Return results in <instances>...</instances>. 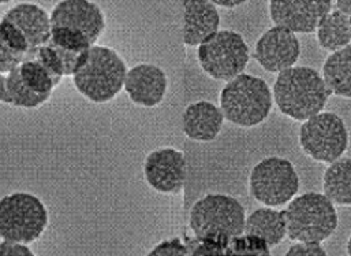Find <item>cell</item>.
<instances>
[{
    "mask_svg": "<svg viewBox=\"0 0 351 256\" xmlns=\"http://www.w3.org/2000/svg\"><path fill=\"white\" fill-rule=\"evenodd\" d=\"M3 18L14 23L23 33L30 51L47 44L51 38V16L37 4L19 3L10 8Z\"/></svg>",
    "mask_w": 351,
    "mask_h": 256,
    "instance_id": "cell-17",
    "label": "cell"
},
{
    "mask_svg": "<svg viewBox=\"0 0 351 256\" xmlns=\"http://www.w3.org/2000/svg\"><path fill=\"white\" fill-rule=\"evenodd\" d=\"M223 122L224 115L221 110L206 100L189 104L182 117L186 137L199 143L213 141L221 132Z\"/></svg>",
    "mask_w": 351,
    "mask_h": 256,
    "instance_id": "cell-16",
    "label": "cell"
},
{
    "mask_svg": "<svg viewBox=\"0 0 351 256\" xmlns=\"http://www.w3.org/2000/svg\"><path fill=\"white\" fill-rule=\"evenodd\" d=\"M215 5H220V7H224V8H234V7H238L243 3H246L247 0H210Z\"/></svg>",
    "mask_w": 351,
    "mask_h": 256,
    "instance_id": "cell-32",
    "label": "cell"
},
{
    "mask_svg": "<svg viewBox=\"0 0 351 256\" xmlns=\"http://www.w3.org/2000/svg\"><path fill=\"white\" fill-rule=\"evenodd\" d=\"M169 88L166 73L156 65L140 63L128 70L125 86L129 99L145 108H154L162 104Z\"/></svg>",
    "mask_w": 351,
    "mask_h": 256,
    "instance_id": "cell-14",
    "label": "cell"
},
{
    "mask_svg": "<svg viewBox=\"0 0 351 256\" xmlns=\"http://www.w3.org/2000/svg\"><path fill=\"white\" fill-rule=\"evenodd\" d=\"M30 56L34 58L51 74L56 85L60 84V81L64 78V69L63 62L53 45L49 43L40 45L38 48L30 51Z\"/></svg>",
    "mask_w": 351,
    "mask_h": 256,
    "instance_id": "cell-25",
    "label": "cell"
},
{
    "mask_svg": "<svg viewBox=\"0 0 351 256\" xmlns=\"http://www.w3.org/2000/svg\"><path fill=\"white\" fill-rule=\"evenodd\" d=\"M19 73L23 82L34 92L52 93L58 86L51 74L34 59L29 56L19 65Z\"/></svg>",
    "mask_w": 351,
    "mask_h": 256,
    "instance_id": "cell-23",
    "label": "cell"
},
{
    "mask_svg": "<svg viewBox=\"0 0 351 256\" xmlns=\"http://www.w3.org/2000/svg\"><path fill=\"white\" fill-rule=\"evenodd\" d=\"M337 7L341 12L351 16V0H337Z\"/></svg>",
    "mask_w": 351,
    "mask_h": 256,
    "instance_id": "cell-33",
    "label": "cell"
},
{
    "mask_svg": "<svg viewBox=\"0 0 351 256\" xmlns=\"http://www.w3.org/2000/svg\"><path fill=\"white\" fill-rule=\"evenodd\" d=\"M52 93H38L32 91L22 80L19 66L12 69L5 77L4 102L19 108H38L51 99Z\"/></svg>",
    "mask_w": 351,
    "mask_h": 256,
    "instance_id": "cell-22",
    "label": "cell"
},
{
    "mask_svg": "<svg viewBox=\"0 0 351 256\" xmlns=\"http://www.w3.org/2000/svg\"><path fill=\"white\" fill-rule=\"evenodd\" d=\"M126 74L128 66L115 49L93 44L84 52L71 78L84 97L101 104L122 92Z\"/></svg>",
    "mask_w": 351,
    "mask_h": 256,
    "instance_id": "cell-2",
    "label": "cell"
},
{
    "mask_svg": "<svg viewBox=\"0 0 351 256\" xmlns=\"http://www.w3.org/2000/svg\"><path fill=\"white\" fill-rule=\"evenodd\" d=\"M332 10V0H269V15L275 26L294 33H313L319 22Z\"/></svg>",
    "mask_w": 351,
    "mask_h": 256,
    "instance_id": "cell-12",
    "label": "cell"
},
{
    "mask_svg": "<svg viewBox=\"0 0 351 256\" xmlns=\"http://www.w3.org/2000/svg\"><path fill=\"white\" fill-rule=\"evenodd\" d=\"M285 211L286 231L293 242L323 243L338 228L335 205L319 192H308L289 202Z\"/></svg>",
    "mask_w": 351,
    "mask_h": 256,
    "instance_id": "cell-4",
    "label": "cell"
},
{
    "mask_svg": "<svg viewBox=\"0 0 351 256\" xmlns=\"http://www.w3.org/2000/svg\"><path fill=\"white\" fill-rule=\"evenodd\" d=\"M5 96V75L0 73V103L4 102Z\"/></svg>",
    "mask_w": 351,
    "mask_h": 256,
    "instance_id": "cell-34",
    "label": "cell"
},
{
    "mask_svg": "<svg viewBox=\"0 0 351 256\" xmlns=\"http://www.w3.org/2000/svg\"><path fill=\"white\" fill-rule=\"evenodd\" d=\"M323 78L332 95L351 99V45L331 52L323 66Z\"/></svg>",
    "mask_w": 351,
    "mask_h": 256,
    "instance_id": "cell-19",
    "label": "cell"
},
{
    "mask_svg": "<svg viewBox=\"0 0 351 256\" xmlns=\"http://www.w3.org/2000/svg\"><path fill=\"white\" fill-rule=\"evenodd\" d=\"M245 233L263 239L269 247L280 244L287 236L285 211L267 206L253 211L246 218Z\"/></svg>",
    "mask_w": 351,
    "mask_h": 256,
    "instance_id": "cell-18",
    "label": "cell"
},
{
    "mask_svg": "<svg viewBox=\"0 0 351 256\" xmlns=\"http://www.w3.org/2000/svg\"><path fill=\"white\" fill-rule=\"evenodd\" d=\"M49 216L44 203L27 192L0 199V239L21 244L37 242L45 232Z\"/></svg>",
    "mask_w": 351,
    "mask_h": 256,
    "instance_id": "cell-6",
    "label": "cell"
},
{
    "mask_svg": "<svg viewBox=\"0 0 351 256\" xmlns=\"http://www.w3.org/2000/svg\"><path fill=\"white\" fill-rule=\"evenodd\" d=\"M298 139L309 158L327 165L342 158L349 147L346 124L334 113L322 111L304 121Z\"/></svg>",
    "mask_w": 351,
    "mask_h": 256,
    "instance_id": "cell-9",
    "label": "cell"
},
{
    "mask_svg": "<svg viewBox=\"0 0 351 256\" xmlns=\"http://www.w3.org/2000/svg\"><path fill=\"white\" fill-rule=\"evenodd\" d=\"M249 189L252 196L267 207L289 205L300 191V177L294 165L279 156L260 161L250 172Z\"/></svg>",
    "mask_w": 351,
    "mask_h": 256,
    "instance_id": "cell-8",
    "label": "cell"
},
{
    "mask_svg": "<svg viewBox=\"0 0 351 256\" xmlns=\"http://www.w3.org/2000/svg\"><path fill=\"white\" fill-rule=\"evenodd\" d=\"M287 256H326L327 253L322 243L316 242H297L286 253Z\"/></svg>",
    "mask_w": 351,
    "mask_h": 256,
    "instance_id": "cell-29",
    "label": "cell"
},
{
    "mask_svg": "<svg viewBox=\"0 0 351 256\" xmlns=\"http://www.w3.org/2000/svg\"><path fill=\"white\" fill-rule=\"evenodd\" d=\"M274 95L268 84L250 74H239L227 81L220 92L224 119L239 128H254L271 114Z\"/></svg>",
    "mask_w": 351,
    "mask_h": 256,
    "instance_id": "cell-3",
    "label": "cell"
},
{
    "mask_svg": "<svg viewBox=\"0 0 351 256\" xmlns=\"http://www.w3.org/2000/svg\"><path fill=\"white\" fill-rule=\"evenodd\" d=\"M0 37L15 51L22 52V54H29L30 48L27 44L26 37L23 33L10 21L1 19L0 21Z\"/></svg>",
    "mask_w": 351,
    "mask_h": 256,
    "instance_id": "cell-27",
    "label": "cell"
},
{
    "mask_svg": "<svg viewBox=\"0 0 351 256\" xmlns=\"http://www.w3.org/2000/svg\"><path fill=\"white\" fill-rule=\"evenodd\" d=\"M346 251H348V255L351 256V236L350 239H349V242H348V247H346Z\"/></svg>",
    "mask_w": 351,
    "mask_h": 256,
    "instance_id": "cell-35",
    "label": "cell"
},
{
    "mask_svg": "<svg viewBox=\"0 0 351 256\" xmlns=\"http://www.w3.org/2000/svg\"><path fill=\"white\" fill-rule=\"evenodd\" d=\"M51 26L70 27L96 44L106 29L103 10L90 0H60L52 10Z\"/></svg>",
    "mask_w": 351,
    "mask_h": 256,
    "instance_id": "cell-13",
    "label": "cell"
},
{
    "mask_svg": "<svg viewBox=\"0 0 351 256\" xmlns=\"http://www.w3.org/2000/svg\"><path fill=\"white\" fill-rule=\"evenodd\" d=\"M8 1H11V0H0V4H4V3H8Z\"/></svg>",
    "mask_w": 351,
    "mask_h": 256,
    "instance_id": "cell-36",
    "label": "cell"
},
{
    "mask_svg": "<svg viewBox=\"0 0 351 256\" xmlns=\"http://www.w3.org/2000/svg\"><path fill=\"white\" fill-rule=\"evenodd\" d=\"M201 69L213 80L230 81L242 74L249 63L250 51L245 38L234 30H217L198 45Z\"/></svg>",
    "mask_w": 351,
    "mask_h": 256,
    "instance_id": "cell-7",
    "label": "cell"
},
{
    "mask_svg": "<svg viewBox=\"0 0 351 256\" xmlns=\"http://www.w3.org/2000/svg\"><path fill=\"white\" fill-rule=\"evenodd\" d=\"M246 214L243 206L232 196L210 194L194 203L189 225L195 239L230 242L245 233Z\"/></svg>",
    "mask_w": 351,
    "mask_h": 256,
    "instance_id": "cell-5",
    "label": "cell"
},
{
    "mask_svg": "<svg viewBox=\"0 0 351 256\" xmlns=\"http://www.w3.org/2000/svg\"><path fill=\"white\" fill-rule=\"evenodd\" d=\"M269 246L260 237L252 235H241L230 240L227 254L234 255H269Z\"/></svg>",
    "mask_w": 351,
    "mask_h": 256,
    "instance_id": "cell-26",
    "label": "cell"
},
{
    "mask_svg": "<svg viewBox=\"0 0 351 256\" xmlns=\"http://www.w3.org/2000/svg\"><path fill=\"white\" fill-rule=\"evenodd\" d=\"M190 250L179 240V239H173V240H166L158 244L149 255H189Z\"/></svg>",
    "mask_w": 351,
    "mask_h": 256,
    "instance_id": "cell-30",
    "label": "cell"
},
{
    "mask_svg": "<svg viewBox=\"0 0 351 256\" xmlns=\"http://www.w3.org/2000/svg\"><path fill=\"white\" fill-rule=\"evenodd\" d=\"M272 95L280 113L300 122L322 113L332 93L317 70L291 66L278 74Z\"/></svg>",
    "mask_w": 351,
    "mask_h": 256,
    "instance_id": "cell-1",
    "label": "cell"
},
{
    "mask_svg": "<svg viewBox=\"0 0 351 256\" xmlns=\"http://www.w3.org/2000/svg\"><path fill=\"white\" fill-rule=\"evenodd\" d=\"M49 43L70 52H84L93 45L84 33L63 26L52 27Z\"/></svg>",
    "mask_w": 351,
    "mask_h": 256,
    "instance_id": "cell-24",
    "label": "cell"
},
{
    "mask_svg": "<svg viewBox=\"0 0 351 256\" xmlns=\"http://www.w3.org/2000/svg\"><path fill=\"white\" fill-rule=\"evenodd\" d=\"M301 45L297 34L286 27L268 29L256 43L254 58L260 66L274 74L294 66L300 58Z\"/></svg>",
    "mask_w": 351,
    "mask_h": 256,
    "instance_id": "cell-11",
    "label": "cell"
},
{
    "mask_svg": "<svg viewBox=\"0 0 351 256\" xmlns=\"http://www.w3.org/2000/svg\"><path fill=\"white\" fill-rule=\"evenodd\" d=\"M0 256H34V254L26 244L3 240L0 243Z\"/></svg>",
    "mask_w": 351,
    "mask_h": 256,
    "instance_id": "cell-31",
    "label": "cell"
},
{
    "mask_svg": "<svg viewBox=\"0 0 351 256\" xmlns=\"http://www.w3.org/2000/svg\"><path fill=\"white\" fill-rule=\"evenodd\" d=\"M144 176L148 185L159 194L176 195L182 192L187 178L184 154L176 148L152 151L144 162Z\"/></svg>",
    "mask_w": 351,
    "mask_h": 256,
    "instance_id": "cell-10",
    "label": "cell"
},
{
    "mask_svg": "<svg viewBox=\"0 0 351 256\" xmlns=\"http://www.w3.org/2000/svg\"><path fill=\"white\" fill-rule=\"evenodd\" d=\"M324 195L338 206H351V158L330 163L323 177Z\"/></svg>",
    "mask_w": 351,
    "mask_h": 256,
    "instance_id": "cell-21",
    "label": "cell"
},
{
    "mask_svg": "<svg viewBox=\"0 0 351 256\" xmlns=\"http://www.w3.org/2000/svg\"><path fill=\"white\" fill-rule=\"evenodd\" d=\"M183 41L186 45L198 47L219 30L220 14L210 0H183Z\"/></svg>",
    "mask_w": 351,
    "mask_h": 256,
    "instance_id": "cell-15",
    "label": "cell"
},
{
    "mask_svg": "<svg viewBox=\"0 0 351 256\" xmlns=\"http://www.w3.org/2000/svg\"><path fill=\"white\" fill-rule=\"evenodd\" d=\"M29 54H22L12 49L1 37H0V73L8 74L12 69L19 66Z\"/></svg>",
    "mask_w": 351,
    "mask_h": 256,
    "instance_id": "cell-28",
    "label": "cell"
},
{
    "mask_svg": "<svg viewBox=\"0 0 351 256\" xmlns=\"http://www.w3.org/2000/svg\"><path fill=\"white\" fill-rule=\"evenodd\" d=\"M317 41L326 51L334 52L351 43V16L339 10L330 11L316 29Z\"/></svg>",
    "mask_w": 351,
    "mask_h": 256,
    "instance_id": "cell-20",
    "label": "cell"
}]
</instances>
